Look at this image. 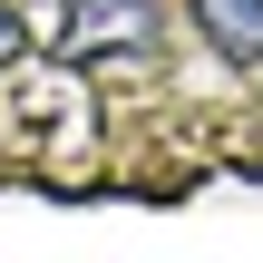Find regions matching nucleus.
<instances>
[{
    "mask_svg": "<svg viewBox=\"0 0 263 263\" xmlns=\"http://www.w3.org/2000/svg\"><path fill=\"white\" fill-rule=\"evenodd\" d=\"M156 39V0H68L59 10V59H107Z\"/></svg>",
    "mask_w": 263,
    "mask_h": 263,
    "instance_id": "nucleus-1",
    "label": "nucleus"
},
{
    "mask_svg": "<svg viewBox=\"0 0 263 263\" xmlns=\"http://www.w3.org/2000/svg\"><path fill=\"white\" fill-rule=\"evenodd\" d=\"M185 20H195V39H205L215 59L263 68V0H185Z\"/></svg>",
    "mask_w": 263,
    "mask_h": 263,
    "instance_id": "nucleus-2",
    "label": "nucleus"
},
{
    "mask_svg": "<svg viewBox=\"0 0 263 263\" xmlns=\"http://www.w3.org/2000/svg\"><path fill=\"white\" fill-rule=\"evenodd\" d=\"M20 49H29V20H20V10H10V0H0V68H10V59H20Z\"/></svg>",
    "mask_w": 263,
    "mask_h": 263,
    "instance_id": "nucleus-3",
    "label": "nucleus"
}]
</instances>
